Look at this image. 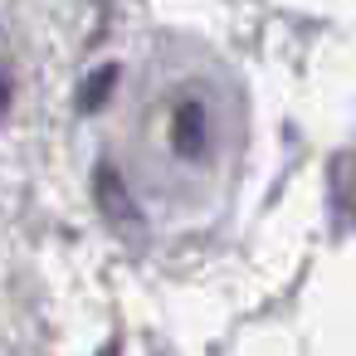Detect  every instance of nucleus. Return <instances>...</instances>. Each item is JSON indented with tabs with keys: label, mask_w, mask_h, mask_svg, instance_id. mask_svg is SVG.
I'll use <instances>...</instances> for the list:
<instances>
[{
	"label": "nucleus",
	"mask_w": 356,
	"mask_h": 356,
	"mask_svg": "<svg viewBox=\"0 0 356 356\" xmlns=\"http://www.w3.org/2000/svg\"><path fill=\"white\" fill-rule=\"evenodd\" d=\"M337 191H341V200L356 210V156H337Z\"/></svg>",
	"instance_id": "f257e3e1"
}]
</instances>
